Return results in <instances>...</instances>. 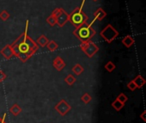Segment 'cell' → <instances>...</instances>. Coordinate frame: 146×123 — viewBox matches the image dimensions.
<instances>
[{
    "label": "cell",
    "instance_id": "obj_1",
    "mask_svg": "<svg viewBox=\"0 0 146 123\" xmlns=\"http://www.w3.org/2000/svg\"><path fill=\"white\" fill-rule=\"evenodd\" d=\"M27 25L28 21H27L25 32L12 45H10L14 52V56L17 57L22 62H27L30 57H32V56L38 49L37 44L27 33Z\"/></svg>",
    "mask_w": 146,
    "mask_h": 123
},
{
    "label": "cell",
    "instance_id": "obj_2",
    "mask_svg": "<svg viewBox=\"0 0 146 123\" xmlns=\"http://www.w3.org/2000/svg\"><path fill=\"white\" fill-rule=\"evenodd\" d=\"M74 34L81 41L82 44L89 42L92 38L96 34L95 30L91 27V25L89 24H83L82 26L77 27L74 32Z\"/></svg>",
    "mask_w": 146,
    "mask_h": 123
},
{
    "label": "cell",
    "instance_id": "obj_3",
    "mask_svg": "<svg viewBox=\"0 0 146 123\" xmlns=\"http://www.w3.org/2000/svg\"><path fill=\"white\" fill-rule=\"evenodd\" d=\"M88 17L87 15L80 9H76L70 15L68 18V21H70L76 27H79L85 24L87 21Z\"/></svg>",
    "mask_w": 146,
    "mask_h": 123
},
{
    "label": "cell",
    "instance_id": "obj_4",
    "mask_svg": "<svg viewBox=\"0 0 146 123\" xmlns=\"http://www.w3.org/2000/svg\"><path fill=\"white\" fill-rule=\"evenodd\" d=\"M118 32L114 28V27L110 24L107 25L105 28H104L101 33L100 35L101 37L108 43H111L117 36H118Z\"/></svg>",
    "mask_w": 146,
    "mask_h": 123
},
{
    "label": "cell",
    "instance_id": "obj_5",
    "mask_svg": "<svg viewBox=\"0 0 146 123\" xmlns=\"http://www.w3.org/2000/svg\"><path fill=\"white\" fill-rule=\"evenodd\" d=\"M81 50L88 57H92L98 51L99 48L96 44L92 41H89L81 45Z\"/></svg>",
    "mask_w": 146,
    "mask_h": 123
},
{
    "label": "cell",
    "instance_id": "obj_6",
    "mask_svg": "<svg viewBox=\"0 0 146 123\" xmlns=\"http://www.w3.org/2000/svg\"><path fill=\"white\" fill-rule=\"evenodd\" d=\"M72 107L68 104V103L64 100V99H62L61 101H59L56 105H55V110L56 111L62 116H66L70 110H71Z\"/></svg>",
    "mask_w": 146,
    "mask_h": 123
},
{
    "label": "cell",
    "instance_id": "obj_7",
    "mask_svg": "<svg viewBox=\"0 0 146 123\" xmlns=\"http://www.w3.org/2000/svg\"><path fill=\"white\" fill-rule=\"evenodd\" d=\"M0 54L6 59H10L13 56H14V52L13 50L11 48V45H5L1 51H0Z\"/></svg>",
    "mask_w": 146,
    "mask_h": 123
},
{
    "label": "cell",
    "instance_id": "obj_8",
    "mask_svg": "<svg viewBox=\"0 0 146 123\" xmlns=\"http://www.w3.org/2000/svg\"><path fill=\"white\" fill-rule=\"evenodd\" d=\"M53 66H54V68H55L57 71H62V70L65 68L66 64H65L64 61L62 60V58L61 57H57L53 61Z\"/></svg>",
    "mask_w": 146,
    "mask_h": 123
},
{
    "label": "cell",
    "instance_id": "obj_9",
    "mask_svg": "<svg viewBox=\"0 0 146 123\" xmlns=\"http://www.w3.org/2000/svg\"><path fill=\"white\" fill-rule=\"evenodd\" d=\"M68 18H69V15H68L66 12L63 11V12L56 18V23H57V25H58L60 27H63V26L66 24V22L68 21Z\"/></svg>",
    "mask_w": 146,
    "mask_h": 123
},
{
    "label": "cell",
    "instance_id": "obj_10",
    "mask_svg": "<svg viewBox=\"0 0 146 123\" xmlns=\"http://www.w3.org/2000/svg\"><path fill=\"white\" fill-rule=\"evenodd\" d=\"M122 44L127 47V48H130L133 44H134V39L133 38H132L130 35L126 36L123 39H122Z\"/></svg>",
    "mask_w": 146,
    "mask_h": 123
},
{
    "label": "cell",
    "instance_id": "obj_11",
    "mask_svg": "<svg viewBox=\"0 0 146 123\" xmlns=\"http://www.w3.org/2000/svg\"><path fill=\"white\" fill-rule=\"evenodd\" d=\"M133 81H134V83L136 84V86H137L138 88H142V87L145 85L146 83L145 80L141 75H138V76L133 80Z\"/></svg>",
    "mask_w": 146,
    "mask_h": 123
},
{
    "label": "cell",
    "instance_id": "obj_12",
    "mask_svg": "<svg viewBox=\"0 0 146 123\" xmlns=\"http://www.w3.org/2000/svg\"><path fill=\"white\" fill-rule=\"evenodd\" d=\"M9 111H10V113H11L13 116H19L20 113L21 112V108L17 104H14L11 106V108L9 109Z\"/></svg>",
    "mask_w": 146,
    "mask_h": 123
},
{
    "label": "cell",
    "instance_id": "obj_13",
    "mask_svg": "<svg viewBox=\"0 0 146 123\" xmlns=\"http://www.w3.org/2000/svg\"><path fill=\"white\" fill-rule=\"evenodd\" d=\"M95 18L98 21H102L105 16H106V12L103 9H98L96 12H95Z\"/></svg>",
    "mask_w": 146,
    "mask_h": 123
},
{
    "label": "cell",
    "instance_id": "obj_14",
    "mask_svg": "<svg viewBox=\"0 0 146 123\" xmlns=\"http://www.w3.org/2000/svg\"><path fill=\"white\" fill-rule=\"evenodd\" d=\"M49 39L44 36V35H41L38 39H37V43L41 46V47H44L46 46V45L48 44Z\"/></svg>",
    "mask_w": 146,
    "mask_h": 123
},
{
    "label": "cell",
    "instance_id": "obj_15",
    "mask_svg": "<svg viewBox=\"0 0 146 123\" xmlns=\"http://www.w3.org/2000/svg\"><path fill=\"white\" fill-rule=\"evenodd\" d=\"M83 71H84V68H83L80 64H79V63L75 64V65L73 67V72H74L76 75H80V74L83 73Z\"/></svg>",
    "mask_w": 146,
    "mask_h": 123
},
{
    "label": "cell",
    "instance_id": "obj_16",
    "mask_svg": "<svg viewBox=\"0 0 146 123\" xmlns=\"http://www.w3.org/2000/svg\"><path fill=\"white\" fill-rule=\"evenodd\" d=\"M46 46H47L48 50H49V51H55L56 50H57V49H58V45H57L54 40H50V41H49V42H48V44L46 45Z\"/></svg>",
    "mask_w": 146,
    "mask_h": 123
},
{
    "label": "cell",
    "instance_id": "obj_17",
    "mask_svg": "<svg viewBox=\"0 0 146 123\" xmlns=\"http://www.w3.org/2000/svg\"><path fill=\"white\" fill-rule=\"evenodd\" d=\"M111 106H112V107H113L116 111H120V110L124 107V104H121V102H119V101H117V100L115 99V101H113V102H112Z\"/></svg>",
    "mask_w": 146,
    "mask_h": 123
},
{
    "label": "cell",
    "instance_id": "obj_18",
    "mask_svg": "<svg viewBox=\"0 0 146 123\" xmlns=\"http://www.w3.org/2000/svg\"><path fill=\"white\" fill-rule=\"evenodd\" d=\"M64 80H65V82H66L68 86H73V85L75 83L76 79H75V77H74V75H72V74H68V75L64 79Z\"/></svg>",
    "mask_w": 146,
    "mask_h": 123
},
{
    "label": "cell",
    "instance_id": "obj_19",
    "mask_svg": "<svg viewBox=\"0 0 146 123\" xmlns=\"http://www.w3.org/2000/svg\"><path fill=\"white\" fill-rule=\"evenodd\" d=\"M104 68H105L108 72L111 73V72H113V71L115 69V65L112 62H108L105 64Z\"/></svg>",
    "mask_w": 146,
    "mask_h": 123
},
{
    "label": "cell",
    "instance_id": "obj_20",
    "mask_svg": "<svg viewBox=\"0 0 146 123\" xmlns=\"http://www.w3.org/2000/svg\"><path fill=\"white\" fill-rule=\"evenodd\" d=\"M81 101L84 104H89L92 101V96L89 93H85L81 96Z\"/></svg>",
    "mask_w": 146,
    "mask_h": 123
},
{
    "label": "cell",
    "instance_id": "obj_21",
    "mask_svg": "<svg viewBox=\"0 0 146 123\" xmlns=\"http://www.w3.org/2000/svg\"><path fill=\"white\" fill-rule=\"evenodd\" d=\"M116 100L119 101V102H121V104H125V103H127V101L128 100V98H127V97L124 93H120V94L117 96Z\"/></svg>",
    "mask_w": 146,
    "mask_h": 123
},
{
    "label": "cell",
    "instance_id": "obj_22",
    "mask_svg": "<svg viewBox=\"0 0 146 123\" xmlns=\"http://www.w3.org/2000/svg\"><path fill=\"white\" fill-rule=\"evenodd\" d=\"M47 22L50 25V26H54L56 24V18L55 16H53L52 15H50L48 18H47Z\"/></svg>",
    "mask_w": 146,
    "mask_h": 123
},
{
    "label": "cell",
    "instance_id": "obj_23",
    "mask_svg": "<svg viewBox=\"0 0 146 123\" xmlns=\"http://www.w3.org/2000/svg\"><path fill=\"white\" fill-rule=\"evenodd\" d=\"M9 17V14L6 11V10H3L1 13H0V19L2 21H6L8 20Z\"/></svg>",
    "mask_w": 146,
    "mask_h": 123
},
{
    "label": "cell",
    "instance_id": "obj_24",
    "mask_svg": "<svg viewBox=\"0 0 146 123\" xmlns=\"http://www.w3.org/2000/svg\"><path fill=\"white\" fill-rule=\"evenodd\" d=\"M63 11H64V10H63L62 9H61V8H57V9H56L52 12V14H51V15H52L53 16H55L56 18H57V17H58V16H59L62 12H63Z\"/></svg>",
    "mask_w": 146,
    "mask_h": 123
},
{
    "label": "cell",
    "instance_id": "obj_25",
    "mask_svg": "<svg viewBox=\"0 0 146 123\" xmlns=\"http://www.w3.org/2000/svg\"><path fill=\"white\" fill-rule=\"evenodd\" d=\"M127 87H128V89H130L131 91H135V90L138 88L137 86H136V84L134 83L133 80H131V81L127 84Z\"/></svg>",
    "mask_w": 146,
    "mask_h": 123
},
{
    "label": "cell",
    "instance_id": "obj_26",
    "mask_svg": "<svg viewBox=\"0 0 146 123\" xmlns=\"http://www.w3.org/2000/svg\"><path fill=\"white\" fill-rule=\"evenodd\" d=\"M6 74L4 72H3L2 70H0V82H3L5 79H6Z\"/></svg>",
    "mask_w": 146,
    "mask_h": 123
},
{
    "label": "cell",
    "instance_id": "obj_27",
    "mask_svg": "<svg viewBox=\"0 0 146 123\" xmlns=\"http://www.w3.org/2000/svg\"><path fill=\"white\" fill-rule=\"evenodd\" d=\"M6 114H4L3 115V117H0V123H7V122H6Z\"/></svg>",
    "mask_w": 146,
    "mask_h": 123
},
{
    "label": "cell",
    "instance_id": "obj_28",
    "mask_svg": "<svg viewBox=\"0 0 146 123\" xmlns=\"http://www.w3.org/2000/svg\"><path fill=\"white\" fill-rule=\"evenodd\" d=\"M145 116H146V112H145V111H144V112H143V113H142V114L140 115V118H141V119H142V120H143V121H144L145 122H146Z\"/></svg>",
    "mask_w": 146,
    "mask_h": 123
},
{
    "label": "cell",
    "instance_id": "obj_29",
    "mask_svg": "<svg viewBox=\"0 0 146 123\" xmlns=\"http://www.w3.org/2000/svg\"><path fill=\"white\" fill-rule=\"evenodd\" d=\"M94 1H97V0H94Z\"/></svg>",
    "mask_w": 146,
    "mask_h": 123
}]
</instances>
